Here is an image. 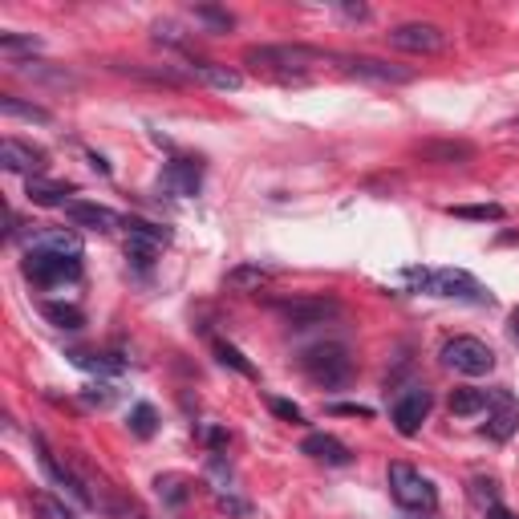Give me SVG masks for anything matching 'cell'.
Wrapping results in <instances>:
<instances>
[{
    "mask_svg": "<svg viewBox=\"0 0 519 519\" xmlns=\"http://www.w3.org/2000/svg\"><path fill=\"white\" fill-rule=\"evenodd\" d=\"M337 53L313 49V45H252L244 49V65H256L260 73H272L280 82H305L309 69L321 61H333Z\"/></svg>",
    "mask_w": 519,
    "mask_h": 519,
    "instance_id": "6da1fadb",
    "label": "cell"
},
{
    "mask_svg": "<svg viewBox=\"0 0 519 519\" xmlns=\"http://www.w3.org/2000/svg\"><path fill=\"white\" fill-rule=\"evenodd\" d=\"M426 292L451 296V301H471V305H491V292L463 268H438V272H410Z\"/></svg>",
    "mask_w": 519,
    "mask_h": 519,
    "instance_id": "7a4b0ae2",
    "label": "cell"
},
{
    "mask_svg": "<svg viewBox=\"0 0 519 519\" xmlns=\"http://www.w3.org/2000/svg\"><path fill=\"white\" fill-rule=\"evenodd\" d=\"M337 69L345 73V78H357V82H374V86H410L418 73L410 65H394V61H382V57H333Z\"/></svg>",
    "mask_w": 519,
    "mask_h": 519,
    "instance_id": "3957f363",
    "label": "cell"
},
{
    "mask_svg": "<svg viewBox=\"0 0 519 519\" xmlns=\"http://www.w3.org/2000/svg\"><path fill=\"white\" fill-rule=\"evenodd\" d=\"M301 369H305V374H309L317 386H341V382H349V374H353V361H349L345 345L325 341V345H313V349L301 353Z\"/></svg>",
    "mask_w": 519,
    "mask_h": 519,
    "instance_id": "277c9868",
    "label": "cell"
},
{
    "mask_svg": "<svg viewBox=\"0 0 519 519\" xmlns=\"http://www.w3.org/2000/svg\"><path fill=\"white\" fill-rule=\"evenodd\" d=\"M390 495L406 507V511H434L438 507V491H434V483L422 475V471H414L410 463H390Z\"/></svg>",
    "mask_w": 519,
    "mask_h": 519,
    "instance_id": "5b68a950",
    "label": "cell"
},
{
    "mask_svg": "<svg viewBox=\"0 0 519 519\" xmlns=\"http://www.w3.org/2000/svg\"><path fill=\"white\" fill-rule=\"evenodd\" d=\"M442 361H447L455 374H463V378H483V374H491V369H495V353L479 337H455V341H447V345H442Z\"/></svg>",
    "mask_w": 519,
    "mask_h": 519,
    "instance_id": "8992f818",
    "label": "cell"
},
{
    "mask_svg": "<svg viewBox=\"0 0 519 519\" xmlns=\"http://www.w3.org/2000/svg\"><path fill=\"white\" fill-rule=\"evenodd\" d=\"M386 41H390V49H398V53H422V57L447 49V33H442L438 25H430V21L394 25V29L386 33Z\"/></svg>",
    "mask_w": 519,
    "mask_h": 519,
    "instance_id": "52a82bcc",
    "label": "cell"
},
{
    "mask_svg": "<svg viewBox=\"0 0 519 519\" xmlns=\"http://www.w3.org/2000/svg\"><path fill=\"white\" fill-rule=\"evenodd\" d=\"M292 329H309V325H325L341 313V305L333 296H292V301H276L272 305Z\"/></svg>",
    "mask_w": 519,
    "mask_h": 519,
    "instance_id": "ba28073f",
    "label": "cell"
},
{
    "mask_svg": "<svg viewBox=\"0 0 519 519\" xmlns=\"http://www.w3.org/2000/svg\"><path fill=\"white\" fill-rule=\"evenodd\" d=\"M25 276L37 288H57L82 276V260H65V256H49V252H25Z\"/></svg>",
    "mask_w": 519,
    "mask_h": 519,
    "instance_id": "9c48e42d",
    "label": "cell"
},
{
    "mask_svg": "<svg viewBox=\"0 0 519 519\" xmlns=\"http://www.w3.org/2000/svg\"><path fill=\"white\" fill-rule=\"evenodd\" d=\"M487 434L495 438V442H507L515 430H519V398L507 390V386H499V390H491L487 394Z\"/></svg>",
    "mask_w": 519,
    "mask_h": 519,
    "instance_id": "30bf717a",
    "label": "cell"
},
{
    "mask_svg": "<svg viewBox=\"0 0 519 519\" xmlns=\"http://www.w3.org/2000/svg\"><path fill=\"white\" fill-rule=\"evenodd\" d=\"M430 390L426 386H410L398 402H394V426H398V434H406V438H414L418 430H422V422H426V414H430Z\"/></svg>",
    "mask_w": 519,
    "mask_h": 519,
    "instance_id": "8fae6325",
    "label": "cell"
},
{
    "mask_svg": "<svg viewBox=\"0 0 519 519\" xmlns=\"http://www.w3.org/2000/svg\"><path fill=\"white\" fill-rule=\"evenodd\" d=\"M0 163H5V171L37 179L45 171V151H41V146H33V142H21V138H5V142H0Z\"/></svg>",
    "mask_w": 519,
    "mask_h": 519,
    "instance_id": "7c38bea8",
    "label": "cell"
},
{
    "mask_svg": "<svg viewBox=\"0 0 519 519\" xmlns=\"http://www.w3.org/2000/svg\"><path fill=\"white\" fill-rule=\"evenodd\" d=\"M418 159L442 163V167H463L475 159V146L463 138H434V142H418Z\"/></svg>",
    "mask_w": 519,
    "mask_h": 519,
    "instance_id": "4fadbf2b",
    "label": "cell"
},
{
    "mask_svg": "<svg viewBox=\"0 0 519 519\" xmlns=\"http://www.w3.org/2000/svg\"><path fill=\"white\" fill-rule=\"evenodd\" d=\"M65 215H69V224L73 228H86V232H114L122 219L110 211V207H102V203H86V199H73L69 207H65Z\"/></svg>",
    "mask_w": 519,
    "mask_h": 519,
    "instance_id": "5bb4252c",
    "label": "cell"
},
{
    "mask_svg": "<svg viewBox=\"0 0 519 519\" xmlns=\"http://www.w3.org/2000/svg\"><path fill=\"white\" fill-rule=\"evenodd\" d=\"M301 455H309L313 463H325V467H349L353 463V451L333 434H309L301 442Z\"/></svg>",
    "mask_w": 519,
    "mask_h": 519,
    "instance_id": "9a60e30c",
    "label": "cell"
},
{
    "mask_svg": "<svg viewBox=\"0 0 519 519\" xmlns=\"http://www.w3.org/2000/svg\"><path fill=\"white\" fill-rule=\"evenodd\" d=\"M171 195H179V199H191V195H199V183H203V167L195 163V159H175V163H167V171H163V179H159Z\"/></svg>",
    "mask_w": 519,
    "mask_h": 519,
    "instance_id": "2e32d148",
    "label": "cell"
},
{
    "mask_svg": "<svg viewBox=\"0 0 519 519\" xmlns=\"http://www.w3.org/2000/svg\"><path fill=\"white\" fill-rule=\"evenodd\" d=\"M13 73H17V78H25V82H37V86H61V90L78 86V78H73L65 65H49V61H37V57L33 61H17Z\"/></svg>",
    "mask_w": 519,
    "mask_h": 519,
    "instance_id": "e0dca14e",
    "label": "cell"
},
{
    "mask_svg": "<svg viewBox=\"0 0 519 519\" xmlns=\"http://www.w3.org/2000/svg\"><path fill=\"white\" fill-rule=\"evenodd\" d=\"M187 73H191V78H199V82H207L211 90H240L244 86V78H240L236 69L215 65V61H191Z\"/></svg>",
    "mask_w": 519,
    "mask_h": 519,
    "instance_id": "ac0fdd59",
    "label": "cell"
},
{
    "mask_svg": "<svg viewBox=\"0 0 519 519\" xmlns=\"http://www.w3.org/2000/svg\"><path fill=\"white\" fill-rule=\"evenodd\" d=\"M33 252H49V256H65V260H82V240L73 236V232H37L33 236V244H29Z\"/></svg>",
    "mask_w": 519,
    "mask_h": 519,
    "instance_id": "d6986e66",
    "label": "cell"
},
{
    "mask_svg": "<svg viewBox=\"0 0 519 519\" xmlns=\"http://www.w3.org/2000/svg\"><path fill=\"white\" fill-rule=\"evenodd\" d=\"M25 195L33 199V203H41V207H69L73 199V187L69 183H49V179H29V187H25Z\"/></svg>",
    "mask_w": 519,
    "mask_h": 519,
    "instance_id": "ffe728a7",
    "label": "cell"
},
{
    "mask_svg": "<svg viewBox=\"0 0 519 519\" xmlns=\"http://www.w3.org/2000/svg\"><path fill=\"white\" fill-rule=\"evenodd\" d=\"M41 317L53 325V329H82L86 325V313L78 305H65V301H45L41 305Z\"/></svg>",
    "mask_w": 519,
    "mask_h": 519,
    "instance_id": "44dd1931",
    "label": "cell"
},
{
    "mask_svg": "<svg viewBox=\"0 0 519 519\" xmlns=\"http://www.w3.org/2000/svg\"><path fill=\"white\" fill-rule=\"evenodd\" d=\"M0 114H9V118H21V122H41V126H49V122H53V114H49L45 106L21 102V98H13V94H0Z\"/></svg>",
    "mask_w": 519,
    "mask_h": 519,
    "instance_id": "7402d4cb",
    "label": "cell"
},
{
    "mask_svg": "<svg viewBox=\"0 0 519 519\" xmlns=\"http://www.w3.org/2000/svg\"><path fill=\"white\" fill-rule=\"evenodd\" d=\"M268 280H272V272H268V268H260V264H240V268H232V272H228V284H232V288H240V292H260Z\"/></svg>",
    "mask_w": 519,
    "mask_h": 519,
    "instance_id": "603a6c76",
    "label": "cell"
},
{
    "mask_svg": "<svg viewBox=\"0 0 519 519\" xmlns=\"http://www.w3.org/2000/svg\"><path fill=\"white\" fill-rule=\"evenodd\" d=\"M41 49L37 37H21V33H0V53H5L13 65L17 61H33V53Z\"/></svg>",
    "mask_w": 519,
    "mask_h": 519,
    "instance_id": "cb8c5ba5",
    "label": "cell"
},
{
    "mask_svg": "<svg viewBox=\"0 0 519 519\" xmlns=\"http://www.w3.org/2000/svg\"><path fill=\"white\" fill-rule=\"evenodd\" d=\"M155 491L163 495V503L183 507V503L191 499V479H183V475H159V479H155Z\"/></svg>",
    "mask_w": 519,
    "mask_h": 519,
    "instance_id": "d4e9b609",
    "label": "cell"
},
{
    "mask_svg": "<svg viewBox=\"0 0 519 519\" xmlns=\"http://www.w3.org/2000/svg\"><path fill=\"white\" fill-rule=\"evenodd\" d=\"M33 511H37V519H78V511H73L65 499L45 495V491H33Z\"/></svg>",
    "mask_w": 519,
    "mask_h": 519,
    "instance_id": "484cf974",
    "label": "cell"
},
{
    "mask_svg": "<svg viewBox=\"0 0 519 519\" xmlns=\"http://www.w3.org/2000/svg\"><path fill=\"white\" fill-rule=\"evenodd\" d=\"M479 410H487V390H455V394H451V414L471 418V414H479Z\"/></svg>",
    "mask_w": 519,
    "mask_h": 519,
    "instance_id": "4316f807",
    "label": "cell"
},
{
    "mask_svg": "<svg viewBox=\"0 0 519 519\" xmlns=\"http://www.w3.org/2000/svg\"><path fill=\"white\" fill-rule=\"evenodd\" d=\"M215 357L224 361V365H232L236 374H244V378H256V365L236 349V345H228V341H215Z\"/></svg>",
    "mask_w": 519,
    "mask_h": 519,
    "instance_id": "83f0119b",
    "label": "cell"
},
{
    "mask_svg": "<svg viewBox=\"0 0 519 519\" xmlns=\"http://www.w3.org/2000/svg\"><path fill=\"white\" fill-rule=\"evenodd\" d=\"M155 426H159V414H155V406L138 402V406L130 410V430H134L138 438H151V434H155Z\"/></svg>",
    "mask_w": 519,
    "mask_h": 519,
    "instance_id": "f1b7e54d",
    "label": "cell"
},
{
    "mask_svg": "<svg viewBox=\"0 0 519 519\" xmlns=\"http://www.w3.org/2000/svg\"><path fill=\"white\" fill-rule=\"evenodd\" d=\"M195 21H203L211 33H228V29L236 25V17H232L228 9H211V5H199V9H195Z\"/></svg>",
    "mask_w": 519,
    "mask_h": 519,
    "instance_id": "f546056e",
    "label": "cell"
},
{
    "mask_svg": "<svg viewBox=\"0 0 519 519\" xmlns=\"http://www.w3.org/2000/svg\"><path fill=\"white\" fill-rule=\"evenodd\" d=\"M69 357H73V365H78V369H90V374H118V369H122L118 357H90V353H69Z\"/></svg>",
    "mask_w": 519,
    "mask_h": 519,
    "instance_id": "4dcf8cb0",
    "label": "cell"
},
{
    "mask_svg": "<svg viewBox=\"0 0 519 519\" xmlns=\"http://www.w3.org/2000/svg\"><path fill=\"white\" fill-rule=\"evenodd\" d=\"M451 215H459V219H479V224H495V219H503V207L499 203H479V207H451Z\"/></svg>",
    "mask_w": 519,
    "mask_h": 519,
    "instance_id": "1f68e13d",
    "label": "cell"
},
{
    "mask_svg": "<svg viewBox=\"0 0 519 519\" xmlns=\"http://www.w3.org/2000/svg\"><path fill=\"white\" fill-rule=\"evenodd\" d=\"M471 495H475V503H479L483 511L499 503V491H495V483H491V479H471Z\"/></svg>",
    "mask_w": 519,
    "mask_h": 519,
    "instance_id": "d6a6232c",
    "label": "cell"
},
{
    "mask_svg": "<svg viewBox=\"0 0 519 519\" xmlns=\"http://www.w3.org/2000/svg\"><path fill=\"white\" fill-rule=\"evenodd\" d=\"M151 33H155V41H159V45H175V49L187 41V37H183V29H179L175 21H159Z\"/></svg>",
    "mask_w": 519,
    "mask_h": 519,
    "instance_id": "836d02e7",
    "label": "cell"
},
{
    "mask_svg": "<svg viewBox=\"0 0 519 519\" xmlns=\"http://www.w3.org/2000/svg\"><path fill=\"white\" fill-rule=\"evenodd\" d=\"M268 406H272V414L284 418V422H301V406H292V402H284V398H272Z\"/></svg>",
    "mask_w": 519,
    "mask_h": 519,
    "instance_id": "e575fe53",
    "label": "cell"
},
{
    "mask_svg": "<svg viewBox=\"0 0 519 519\" xmlns=\"http://www.w3.org/2000/svg\"><path fill=\"white\" fill-rule=\"evenodd\" d=\"M329 414H345V418H374V410H369V406H357V402H337V406H329Z\"/></svg>",
    "mask_w": 519,
    "mask_h": 519,
    "instance_id": "d590c367",
    "label": "cell"
},
{
    "mask_svg": "<svg viewBox=\"0 0 519 519\" xmlns=\"http://www.w3.org/2000/svg\"><path fill=\"white\" fill-rule=\"evenodd\" d=\"M341 13H345V17H353V21H365V17H369V9H365V5H341Z\"/></svg>",
    "mask_w": 519,
    "mask_h": 519,
    "instance_id": "8d00e7d4",
    "label": "cell"
},
{
    "mask_svg": "<svg viewBox=\"0 0 519 519\" xmlns=\"http://www.w3.org/2000/svg\"><path fill=\"white\" fill-rule=\"evenodd\" d=\"M487 519H515V515H511L503 503H495V507H487Z\"/></svg>",
    "mask_w": 519,
    "mask_h": 519,
    "instance_id": "74e56055",
    "label": "cell"
},
{
    "mask_svg": "<svg viewBox=\"0 0 519 519\" xmlns=\"http://www.w3.org/2000/svg\"><path fill=\"white\" fill-rule=\"evenodd\" d=\"M90 163H94V171H102V175H110V167H106V159H98V155H90Z\"/></svg>",
    "mask_w": 519,
    "mask_h": 519,
    "instance_id": "f35d334b",
    "label": "cell"
},
{
    "mask_svg": "<svg viewBox=\"0 0 519 519\" xmlns=\"http://www.w3.org/2000/svg\"><path fill=\"white\" fill-rule=\"evenodd\" d=\"M511 321H515V333H519V309H515V317H511Z\"/></svg>",
    "mask_w": 519,
    "mask_h": 519,
    "instance_id": "ab89813d",
    "label": "cell"
}]
</instances>
